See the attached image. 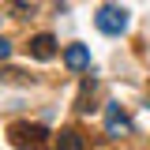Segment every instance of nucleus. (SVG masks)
I'll return each mask as SVG.
<instances>
[{"label":"nucleus","instance_id":"nucleus-1","mask_svg":"<svg viewBox=\"0 0 150 150\" xmlns=\"http://www.w3.org/2000/svg\"><path fill=\"white\" fill-rule=\"evenodd\" d=\"M94 23H98V30H101V34H112V38H116V34H124V30H128V11H124L120 4H105V8L94 15Z\"/></svg>","mask_w":150,"mask_h":150},{"label":"nucleus","instance_id":"nucleus-2","mask_svg":"<svg viewBox=\"0 0 150 150\" xmlns=\"http://www.w3.org/2000/svg\"><path fill=\"white\" fill-rule=\"evenodd\" d=\"M45 139H49V131L41 128V124H34V128H30V124H15V128H11V143H15V146H26V143H30V146H41Z\"/></svg>","mask_w":150,"mask_h":150},{"label":"nucleus","instance_id":"nucleus-3","mask_svg":"<svg viewBox=\"0 0 150 150\" xmlns=\"http://www.w3.org/2000/svg\"><path fill=\"white\" fill-rule=\"evenodd\" d=\"M26 49H30L34 60H53V56H56V38L53 34H38V38H30Z\"/></svg>","mask_w":150,"mask_h":150},{"label":"nucleus","instance_id":"nucleus-4","mask_svg":"<svg viewBox=\"0 0 150 150\" xmlns=\"http://www.w3.org/2000/svg\"><path fill=\"white\" fill-rule=\"evenodd\" d=\"M105 128H109V135H124V131H128V116H124V109H120L116 101L105 105Z\"/></svg>","mask_w":150,"mask_h":150},{"label":"nucleus","instance_id":"nucleus-5","mask_svg":"<svg viewBox=\"0 0 150 150\" xmlns=\"http://www.w3.org/2000/svg\"><path fill=\"white\" fill-rule=\"evenodd\" d=\"M64 64H68L71 71L90 68V49H86V45H68V49H64Z\"/></svg>","mask_w":150,"mask_h":150},{"label":"nucleus","instance_id":"nucleus-6","mask_svg":"<svg viewBox=\"0 0 150 150\" xmlns=\"http://www.w3.org/2000/svg\"><path fill=\"white\" fill-rule=\"evenodd\" d=\"M56 143H60V146H68V150H79L83 146V139H79V131H60V135H56Z\"/></svg>","mask_w":150,"mask_h":150},{"label":"nucleus","instance_id":"nucleus-7","mask_svg":"<svg viewBox=\"0 0 150 150\" xmlns=\"http://www.w3.org/2000/svg\"><path fill=\"white\" fill-rule=\"evenodd\" d=\"M8 56H11V45H8V41L0 38V60H8Z\"/></svg>","mask_w":150,"mask_h":150}]
</instances>
